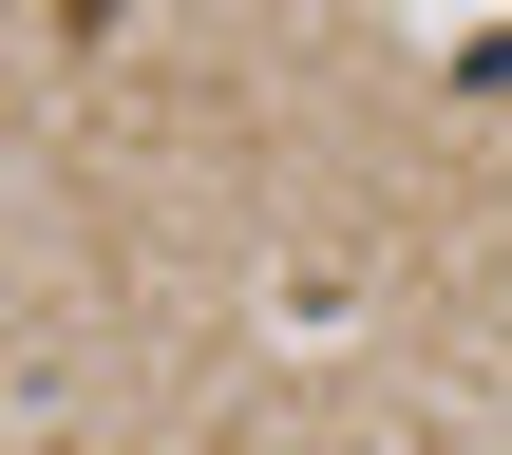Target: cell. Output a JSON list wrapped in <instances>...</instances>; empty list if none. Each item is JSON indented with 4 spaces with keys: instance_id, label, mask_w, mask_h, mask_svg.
Returning <instances> with one entry per match:
<instances>
[{
    "instance_id": "cell-1",
    "label": "cell",
    "mask_w": 512,
    "mask_h": 455,
    "mask_svg": "<svg viewBox=\"0 0 512 455\" xmlns=\"http://www.w3.org/2000/svg\"><path fill=\"white\" fill-rule=\"evenodd\" d=\"M114 19H133V0H57V38H114Z\"/></svg>"
}]
</instances>
